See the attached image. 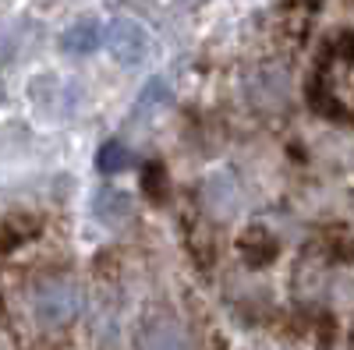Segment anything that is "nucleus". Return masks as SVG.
Masks as SVG:
<instances>
[{"label": "nucleus", "mask_w": 354, "mask_h": 350, "mask_svg": "<svg viewBox=\"0 0 354 350\" xmlns=\"http://www.w3.org/2000/svg\"><path fill=\"white\" fill-rule=\"evenodd\" d=\"M32 311L43 326L61 329L82 315V286L71 276H46L32 290Z\"/></svg>", "instance_id": "f257e3e1"}, {"label": "nucleus", "mask_w": 354, "mask_h": 350, "mask_svg": "<svg viewBox=\"0 0 354 350\" xmlns=\"http://www.w3.org/2000/svg\"><path fill=\"white\" fill-rule=\"evenodd\" d=\"M100 43H103V25H100L96 18L75 21V25L68 28V32H64V39H61L64 53H75V57L96 53V50H100Z\"/></svg>", "instance_id": "20e7f679"}, {"label": "nucleus", "mask_w": 354, "mask_h": 350, "mask_svg": "<svg viewBox=\"0 0 354 350\" xmlns=\"http://www.w3.org/2000/svg\"><path fill=\"white\" fill-rule=\"evenodd\" d=\"M96 163H100L103 173H121V170H128V166L135 163V156H131L128 145H121V142H106L103 149H100V156H96Z\"/></svg>", "instance_id": "39448f33"}, {"label": "nucleus", "mask_w": 354, "mask_h": 350, "mask_svg": "<svg viewBox=\"0 0 354 350\" xmlns=\"http://www.w3.org/2000/svg\"><path fill=\"white\" fill-rule=\"evenodd\" d=\"M103 43L106 50L117 57L121 64H135L145 57L149 50V36H145V28L131 18H113L106 28H103Z\"/></svg>", "instance_id": "f03ea898"}, {"label": "nucleus", "mask_w": 354, "mask_h": 350, "mask_svg": "<svg viewBox=\"0 0 354 350\" xmlns=\"http://www.w3.org/2000/svg\"><path fill=\"white\" fill-rule=\"evenodd\" d=\"M205 191H209V198H213V195H220V198H223V191H220V177H213L209 184H205ZM234 195H238V191H230V198H234ZM230 209H234L230 202H220V213H223V216H227Z\"/></svg>", "instance_id": "423d86ee"}, {"label": "nucleus", "mask_w": 354, "mask_h": 350, "mask_svg": "<svg viewBox=\"0 0 354 350\" xmlns=\"http://www.w3.org/2000/svg\"><path fill=\"white\" fill-rule=\"evenodd\" d=\"M138 350H188V333L174 315H153L138 329Z\"/></svg>", "instance_id": "7ed1b4c3"}]
</instances>
